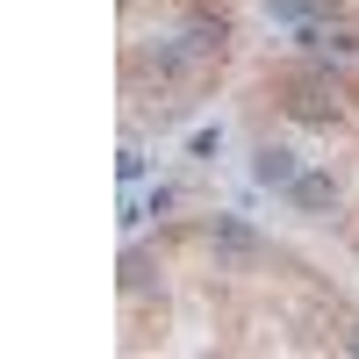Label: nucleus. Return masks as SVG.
<instances>
[{
	"label": "nucleus",
	"mask_w": 359,
	"mask_h": 359,
	"mask_svg": "<svg viewBox=\"0 0 359 359\" xmlns=\"http://www.w3.org/2000/svg\"><path fill=\"white\" fill-rule=\"evenodd\" d=\"M294 172H302V158H294V151H280V144H266V151L252 158V180H259V187H287Z\"/></svg>",
	"instance_id": "nucleus-3"
},
{
	"label": "nucleus",
	"mask_w": 359,
	"mask_h": 359,
	"mask_svg": "<svg viewBox=\"0 0 359 359\" xmlns=\"http://www.w3.org/2000/svg\"><path fill=\"white\" fill-rule=\"evenodd\" d=\"M208 245H216V252H230V259H245V252H259V237H252L245 223H230V216H216V223H208Z\"/></svg>",
	"instance_id": "nucleus-5"
},
{
	"label": "nucleus",
	"mask_w": 359,
	"mask_h": 359,
	"mask_svg": "<svg viewBox=\"0 0 359 359\" xmlns=\"http://www.w3.org/2000/svg\"><path fill=\"white\" fill-rule=\"evenodd\" d=\"M287 115H302V123H338V115H345V86H338V79H302V86H287Z\"/></svg>",
	"instance_id": "nucleus-1"
},
{
	"label": "nucleus",
	"mask_w": 359,
	"mask_h": 359,
	"mask_svg": "<svg viewBox=\"0 0 359 359\" xmlns=\"http://www.w3.org/2000/svg\"><path fill=\"white\" fill-rule=\"evenodd\" d=\"M266 8H273V15H287V22H309L323 0H266Z\"/></svg>",
	"instance_id": "nucleus-6"
},
{
	"label": "nucleus",
	"mask_w": 359,
	"mask_h": 359,
	"mask_svg": "<svg viewBox=\"0 0 359 359\" xmlns=\"http://www.w3.org/2000/svg\"><path fill=\"white\" fill-rule=\"evenodd\" d=\"M352 352H359V331H352Z\"/></svg>",
	"instance_id": "nucleus-8"
},
{
	"label": "nucleus",
	"mask_w": 359,
	"mask_h": 359,
	"mask_svg": "<svg viewBox=\"0 0 359 359\" xmlns=\"http://www.w3.org/2000/svg\"><path fill=\"white\" fill-rule=\"evenodd\" d=\"M287 201H294V208H309V216H323V208L338 201V180H331V172H309V165H302V172L287 180Z\"/></svg>",
	"instance_id": "nucleus-2"
},
{
	"label": "nucleus",
	"mask_w": 359,
	"mask_h": 359,
	"mask_svg": "<svg viewBox=\"0 0 359 359\" xmlns=\"http://www.w3.org/2000/svg\"><path fill=\"white\" fill-rule=\"evenodd\" d=\"M302 50H309V57H352L359 36H345V29H323V22H302Z\"/></svg>",
	"instance_id": "nucleus-4"
},
{
	"label": "nucleus",
	"mask_w": 359,
	"mask_h": 359,
	"mask_svg": "<svg viewBox=\"0 0 359 359\" xmlns=\"http://www.w3.org/2000/svg\"><path fill=\"white\" fill-rule=\"evenodd\" d=\"M115 172H123V187H137V180H144V151H123V158H115Z\"/></svg>",
	"instance_id": "nucleus-7"
}]
</instances>
